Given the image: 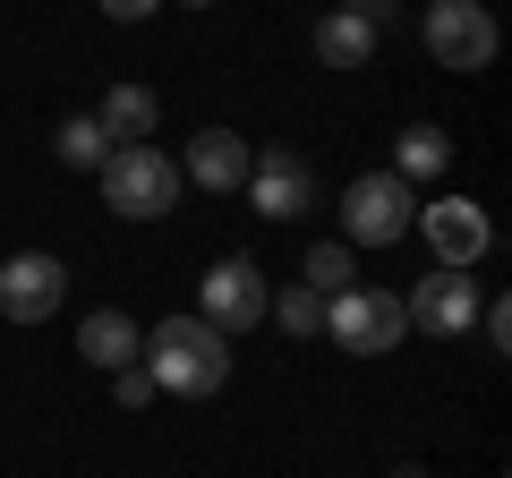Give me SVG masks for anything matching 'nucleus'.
Listing matches in <instances>:
<instances>
[{
	"instance_id": "obj_13",
	"label": "nucleus",
	"mask_w": 512,
	"mask_h": 478,
	"mask_svg": "<svg viewBox=\"0 0 512 478\" xmlns=\"http://www.w3.org/2000/svg\"><path fill=\"white\" fill-rule=\"evenodd\" d=\"M316 60H325V69H367V60H376V26H367L359 9H325V18H316Z\"/></svg>"
},
{
	"instance_id": "obj_5",
	"label": "nucleus",
	"mask_w": 512,
	"mask_h": 478,
	"mask_svg": "<svg viewBox=\"0 0 512 478\" xmlns=\"http://www.w3.org/2000/svg\"><path fill=\"white\" fill-rule=\"evenodd\" d=\"M427 52H436V69H453V77L495 69V18L478 9V0H427Z\"/></svg>"
},
{
	"instance_id": "obj_19",
	"label": "nucleus",
	"mask_w": 512,
	"mask_h": 478,
	"mask_svg": "<svg viewBox=\"0 0 512 478\" xmlns=\"http://www.w3.org/2000/svg\"><path fill=\"white\" fill-rule=\"evenodd\" d=\"M111 385H120V410H146L154 402V376L146 368H111Z\"/></svg>"
},
{
	"instance_id": "obj_3",
	"label": "nucleus",
	"mask_w": 512,
	"mask_h": 478,
	"mask_svg": "<svg viewBox=\"0 0 512 478\" xmlns=\"http://www.w3.org/2000/svg\"><path fill=\"white\" fill-rule=\"evenodd\" d=\"M410 333V316H402V299L393 291H376V282H350L342 299H325V342H342L350 359H384V350Z\"/></svg>"
},
{
	"instance_id": "obj_15",
	"label": "nucleus",
	"mask_w": 512,
	"mask_h": 478,
	"mask_svg": "<svg viewBox=\"0 0 512 478\" xmlns=\"http://www.w3.org/2000/svg\"><path fill=\"white\" fill-rule=\"evenodd\" d=\"M444 163H453V137H444V129H427V120H419V129H402V146H393V180H410V188L444 180Z\"/></svg>"
},
{
	"instance_id": "obj_11",
	"label": "nucleus",
	"mask_w": 512,
	"mask_h": 478,
	"mask_svg": "<svg viewBox=\"0 0 512 478\" xmlns=\"http://www.w3.org/2000/svg\"><path fill=\"white\" fill-rule=\"evenodd\" d=\"M180 180L231 197V188L248 180V137H239V129H197V137H188V171H180Z\"/></svg>"
},
{
	"instance_id": "obj_9",
	"label": "nucleus",
	"mask_w": 512,
	"mask_h": 478,
	"mask_svg": "<svg viewBox=\"0 0 512 478\" xmlns=\"http://www.w3.org/2000/svg\"><path fill=\"white\" fill-rule=\"evenodd\" d=\"M239 188L256 197V214H265V222H299V214L316 205V171L299 163L291 146H265V154H248V180H239Z\"/></svg>"
},
{
	"instance_id": "obj_12",
	"label": "nucleus",
	"mask_w": 512,
	"mask_h": 478,
	"mask_svg": "<svg viewBox=\"0 0 512 478\" xmlns=\"http://www.w3.org/2000/svg\"><path fill=\"white\" fill-rule=\"evenodd\" d=\"M154 120H163V103H154V86H111L103 103H94V129L111 137V146H146Z\"/></svg>"
},
{
	"instance_id": "obj_18",
	"label": "nucleus",
	"mask_w": 512,
	"mask_h": 478,
	"mask_svg": "<svg viewBox=\"0 0 512 478\" xmlns=\"http://www.w3.org/2000/svg\"><path fill=\"white\" fill-rule=\"evenodd\" d=\"M265 316H274L282 333H299V342H308V333H325V299H316L308 282H299V291H282V299H265Z\"/></svg>"
},
{
	"instance_id": "obj_16",
	"label": "nucleus",
	"mask_w": 512,
	"mask_h": 478,
	"mask_svg": "<svg viewBox=\"0 0 512 478\" xmlns=\"http://www.w3.org/2000/svg\"><path fill=\"white\" fill-rule=\"evenodd\" d=\"M299 282H308V291H316V299H342V291H350V282H359V257H350L342 239H316L308 257H299Z\"/></svg>"
},
{
	"instance_id": "obj_20",
	"label": "nucleus",
	"mask_w": 512,
	"mask_h": 478,
	"mask_svg": "<svg viewBox=\"0 0 512 478\" xmlns=\"http://www.w3.org/2000/svg\"><path fill=\"white\" fill-rule=\"evenodd\" d=\"M154 9H163V0H103L111 26H137V18H154Z\"/></svg>"
},
{
	"instance_id": "obj_2",
	"label": "nucleus",
	"mask_w": 512,
	"mask_h": 478,
	"mask_svg": "<svg viewBox=\"0 0 512 478\" xmlns=\"http://www.w3.org/2000/svg\"><path fill=\"white\" fill-rule=\"evenodd\" d=\"M94 180H103V205L120 222H163L180 205V163L163 146H111Z\"/></svg>"
},
{
	"instance_id": "obj_4",
	"label": "nucleus",
	"mask_w": 512,
	"mask_h": 478,
	"mask_svg": "<svg viewBox=\"0 0 512 478\" xmlns=\"http://www.w3.org/2000/svg\"><path fill=\"white\" fill-rule=\"evenodd\" d=\"M410 214H419L410 180H393V171H359V180L342 188V248H393V239L410 231Z\"/></svg>"
},
{
	"instance_id": "obj_7",
	"label": "nucleus",
	"mask_w": 512,
	"mask_h": 478,
	"mask_svg": "<svg viewBox=\"0 0 512 478\" xmlns=\"http://www.w3.org/2000/svg\"><path fill=\"white\" fill-rule=\"evenodd\" d=\"M265 299H274V291H265V274H256L248 257H222L214 274H205V291H197V316L231 342V333H256V325H265Z\"/></svg>"
},
{
	"instance_id": "obj_8",
	"label": "nucleus",
	"mask_w": 512,
	"mask_h": 478,
	"mask_svg": "<svg viewBox=\"0 0 512 478\" xmlns=\"http://www.w3.org/2000/svg\"><path fill=\"white\" fill-rule=\"evenodd\" d=\"M478 274H461V265H436V274L419 282V291L402 299V316L410 325H427V333H444V342H461V333H478Z\"/></svg>"
},
{
	"instance_id": "obj_1",
	"label": "nucleus",
	"mask_w": 512,
	"mask_h": 478,
	"mask_svg": "<svg viewBox=\"0 0 512 478\" xmlns=\"http://www.w3.org/2000/svg\"><path fill=\"white\" fill-rule=\"evenodd\" d=\"M137 368L154 376V393H222L231 385V342H222L205 316H163V325L146 333V350H137Z\"/></svg>"
},
{
	"instance_id": "obj_6",
	"label": "nucleus",
	"mask_w": 512,
	"mask_h": 478,
	"mask_svg": "<svg viewBox=\"0 0 512 478\" xmlns=\"http://www.w3.org/2000/svg\"><path fill=\"white\" fill-rule=\"evenodd\" d=\"M410 231H427L436 265H461V274H470V265L495 248V222H487V205H470V197H427L419 214H410Z\"/></svg>"
},
{
	"instance_id": "obj_17",
	"label": "nucleus",
	"mask_w": 512,
	"mask_h": 478,
	"mask_svg": "<svg viewBox=\"0 0 512 478\" xmlns=\"http://www.w3.org/2000/svg\"><path fill=\"white\" fill-rule=\"evenodd\" d=\"M52 154H60V163H69V171H103L111 137L94 129V111H77V120H60V129H52Z\"/></svg>"
},
{
	"instance_id": "obj_21",
	"label": "nucleus",
	"mask_w": 512,
	"mask_h": 478,
	"mask_svg": "<svg viewBox=\"0 0 512 478\" xmlns=\"http://www.w3.org/2000/svg\"><path fill=\"white\" fill-rule=\"evenodd\" d=\"M333 9H359V18L376 26V35H384V18H393V0H333Z\"/></svg>"
},
{
	"instance_id": "obj_10",
	"label": "nucleus",
	"mask_w": 512,
	"mask_h": 478,
	"mask_svg": "<svg viewBox=\"0 0 512 478\" xmlns=\"http://www.w3.org/2000/svg\"><path fill=\"white\" fill-rule=\"evenodd\" d=\"M60 299H69V265L60 257H9L0 265V316L9 325H43Z\"/></svg>"
},
{
	"instance_id": "obj_14",
	"label": "nucleus",
	"mask_w": 512,
	"mask_h": 478,
	"mask_svg": "<svg viewBox=\"0 0 512 478\" xmlns=\"http://www.w3.org/2000/svg\"><path fill=\"white\" fill-rule=\"evenodd\" d=\"M77 350H86L94 368H137V350H146V333L128 325L120 308H94L86 325H77Z\"/></svg>"
},
{
	"instance_id": "obj_22",
	"label": "nucleus",
	"mask_w": 512,
	"mask_h": 478,
	"mask_svg": "<svg viewBox=\"0 0 512 478\" xmlns=\"http://www.w3.org/2000/svg\"><path fill=\"white\" fill-rule=\"evenodd\" d=\"M188 9H214V0H188Z\"/></svg>"
}]
</instances>
